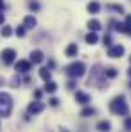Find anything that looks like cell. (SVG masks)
I'll return each mask as SVG.
<instances>
[{
  "instance_id": "1",
  "label": "cell",
  "mask_w": 131,
  "mask_h": 132,
  "mask_svg": "<svg viewBox=\"0 0 131 132\" xmlns=\"http://www.w3.org/2000/svg\"><path fill=\"white\" fill-rule=\"evenodd\" d=\"M109 111L113 112V114H117V116H126L128 114V104H126V100H124V96L122 95H119V96H115L111 102H109Z\"/></svg>"
},
{
  "instance_id": "2",
  "label": "cell",
  "mask_w": 131,
  "mask_h": 132,
  "mask_svg": "<svg viewBox=\"0 0 131 132\" xmlns=\"http://www.w3.org/2000/svg\"><path fill=\"white\" fill-rule=\"evenodd\" d=\"M85 70H86V66H85L83 61H75V63H72V64H68L65 68V73L68 77H72V79H77V77L85 75Z\"/></svg>"
},
{
  "instance_id": "3",
  "label": "cell",
  "mask_w": 131,
  "mask_h": 132,
  "mask_svg": "<svg viewBox=\"0 0 131 132\" xmlns=\"http://www.w3.org/2000/svg\"><path fill=\"white\" fill-rule=\"evenodd\" d=\"M11 111H13V98H11V95L0 91V116L5 118V116L11 114Z\"/></svg>"
},
{
  "instance_id": "4",
  "label": "cell",
  "mask_w": 131,
  "mask_h": 132,
  "mask_svg": "<svg viewBox=\"0 0 131 132\" xmlns=\"http://www.w3.org/2000/svg\"><path fill=\"white\" fill-rule=\"evenodd\" d=\"M15 57H16V52L13 50V48H5V50H2V61H4V64L9 66L15 63Z\"/></svg>"
},
{
  "instance_id": "5",
  "label": "cell",
  "mask_w": 131,
  "mask_h": 132,
  "mask_svg": "<svg viewBox=\"0 0 131 132\" xmlns=\"http://www.w3.org/2000/svg\"><path fill=\"white\" fill-rule=\"evenodd\" d=\"M108 55L109 57H122L124 55V46L122 45H115V46H109L108 48Z\"/></svg>"
},
{
  "instance_id": "6",
  "label": "cell",
  "mask_w": 131,
  "mask_h": 132,
  "mask_svg": "<svg viewBox=\"0 0 131 132\" xmlns=\"http://www.w3.org/2000/svg\"><path fill=\"white\" fill-rule=\"evenodd\" d=\"M45 109V105L40 102V100H36V102H31L29 104V107H27V111H29V114H40L42 111Z\"/></svg>"
},
{
  "instance_id": "7",
  "label": "cell",
  "mask_w": 131,
  "mask_h": 132,
  "mask_svg": "<svg viewBox=\"0 0 131 132\" xmlns=\"http://www.w3.org/2000/svg\"><path fill=\"white\" fill-rule=\"evenodd\" d=\"M15 68H16L18 73H29V71H31V63H29V61H18V63L15 64Z\"/></svg>"
},
{
  "instance_id": "8",
  "label": "cell",
  "mask_w": 131,
  "mask_h": 132,
  "mask_svg": "<svg viewBox=\"0 0 131 132\" xmlns=\"http://www.w3.org/2000/svg\"><path fill=\"white\" fill-rule=\"evenodd\" d=\"M75 100H77L79 104H88L92 98H90V95L85 93V91H77V93H75Z\"/></svg>"
},
{
  "instance_id": "9",
  "label": "cell",
  "mask_w": 131,
  "mask_h": 132,
  "mask_svg": "<svg viewBox=\"0 0 131 132\" xmlns=\"http://www.w3.org/2000/svg\"><path fill=\"white\" fill-rule=\"evenodd\" d=\"M31 61L36 63V64L43 63V52H42V50H32V54H31Z\"/></svg>"
},
{
  "instance_id": "10",
  "label": "cell",
  "mask_w": 131,
  "mask_h": 132,
  "mask_svg": "<svg viewBox=\"0 0 131 132\" xmlns=\"http://www.w3.org/2000/svg\"><path fill=\"white\" fill-rule=\"evenodd\" d=\"M22 27H23V29H34V27H36V18L31 16V14L25 16V18H23V25H22Z\"/></svg>"
},
{
  "instance_id": "11",
  "label": "cell",
  "mask_w": 131,
  "mask_h": 132,
  "mask_svg": "<svg viewBox=\"0 0 131 132\" xmlns=\"http://www.w3.org/2000/svg\"><path fill=\"white\" fill-rule=\"evenodd\" d=\"M97 130H101V132H109V130H111V123H109V121H106V120L99 121V123H97Z\"/></svg>"
},
{
  "instance_id": "12",
  "label": "cell",
  "mask_w": 131,
  "mask_h": 132,
  "mask_svg": "<svg viewBox=\"0 0 131 132\" xmlns=\"http://www.w3.org/2000/svg\"><path fill=\"white\" fill-rule=\"evenodd\" d=\"M65 54H66V55H68V57H74V55L77 54V45H75V43H70V45H68V46H66Z\"/></svg>"
},
{
  "instance_id": "13",
  "label": "cell",
  "mask_w": 131,
  "mask_h": 132,
  "mask_svg": "<svg viewBox=\"0 0 131 132\" xmlns=\"http://www.w3.org/2000/svg\"><path fill=\"white\" fill-rule=\"evenodd\" d=\"M88 29H90L92 32H97V30L101 29V22H99V20H95V18H93V20H90V22H88Z\"/></svg>"
},
{
  "instance_id": "14",
  "label": "cell",
  "mask_w": 131,
  "mask_h": 132,
  "mask_svg": "<svg viewBox=\"0 0 131 132\" xmlns=\"http://www.w3.org/2000/svg\"><path fill=\"white\" fill-rule=\"evenodd\" d=\"M85 39H86V43H88V45H95L97 41H99V36H97L95 32H88Z\"/></svg>"
},
{
  "instance_id": "15",
  "label": "cell",
  "mask_w": 131,
  "mask_h": 132,
  "mask_svg": "<svg viewBox=\"0 0 131 132\" xmlns=\"http://www.w3.org/2000/svg\"><path fill=\"white\" fill-rule=\"evenodd\" d=\"M86 9L90 11V13H92V14H97V13H99V9H101V5H99L97 2H90Z\"/></svg>"
},
{
  "instance_id": "16",
  "label": "cell",
  "mask_w": 131,
  "mask_h": 132,
  "mask_svg": "<svg viewBox=\"0 0 131 132\" xmlns=\"http://www.w3.org/2000/svg\"><path fill=\"white\" fill-rule=\"evenodd\" d=\"M40 77L49 82V80H50V70H49V68H42V70H40Z\"/></svg>"
},
{
  "instance_id": "17",
  "label": "cell",
  "mask_w": 131,
  "mask_h": 132,
  "mask_svg": "<svg viewBox=\"0 0 131 132\" xmlns=\"http://www.w3.org/2000/svg\"><path fill=\"white\" fill-rule=\"evenodd\" d=\"M56 89H58V84L52 82V80H49V82L45 84V91H47V93H54Z\"/></svg>"
},
{
  "instance_id": "18",
  "label": "cell",
  "mask_w": 131,
  "mask_h": 132,
  "mask_svg": "<svg viewBox=\"0 0 131 132\" xmlns=\"http://www.w3.org/2000/svg\"><path fill=\"white\" fill-rule=\"evenodd\" d=\"M93 114H95V109H93V107H85V109L81 111V116H85V118L93 116Z\"/></svg>"
},
{
  "instance_id": "19",
  "label": "cell",
  "mask_w": 131,
  "mask_h": 132,
  "mask_svg": "<svg viewBox=\"0 0 131 132\" xmlns=\"http://www.w3.org/2000/svg\"><path fill=\"white\" fill-rule=\"evenodd\" d=\"M104 75L109 77V79H115V77H117V70H115V68H106V70H104Z\"/></svg>"
},
{
  "instance_id": "20",
  "label": "cell",
  "mask_w": 131,
  "mask_h": 132,
  "mask_svg": "<svg viewBox=\"0 0 131 132\" xmlns=\"http://www.w3.org/2000/svg\"><path fill=\"white\" fill-rule=\"evenodd\" d=\"M106 9L117 11V13H124V7H122V5H117V4H109V5H106Z\"/></svg>"
},
{
  "instance_id": "21",
  "label": "cell",
  "mask_w": 131,
  "mask_h": 132,
  "mask_svg": "<svg viewBox=\"0 0 131 132\" xmlns=\"http://www.w3.org/2000/svg\"><path fill=\"white\" fill-rule=\"evenodd\" d=\"M11 34H13V30H11V27H9V25H5V27L2 29V36H4V38H9Z\"/></svg>"
},
{
  "instance_id": "22",
  "label": "cell",
  "mask_w": 131,
  "mask_h": 132,
  "mask_svg": "<svg viewBox=\"0 0 131 132\" xmlns=\"http://www.w3.org/2000/svg\"><path fill=\"white\" fill-rule=\"evenodd\" d=\"M29 9H31V11H38V9H40V4H38V2H31V4H29Z\"/></svg>"
},
{
  "instance_id": "23",
  "label": "cell",
  "mask_w": 131,
  "mask_h": 132,
  "mask_svg": "<svg viewBox=\"0 0 131 132\" xmlns=\"http://www.w3.org/2000/svg\"><path fill=\"white\" fill-rule=\"evenodd\" d=\"M124 129L128 132H131V118H126V121H124Z\"/></svg>"
},
{
  "instance_id": "24",
  "label": "cell",
  "mask_w": 131,
  "mask_h": 132,
  "mask_svg": "<svg viewBox=\"0 0 131 132\" xmlns=\"http://www.w3.org/2000/svg\"><path fill=\"white\" fill-rule=\"evenodd\" d=\"M16 36H18V38H23V36H25V29H23V27H18V29H16Z\"/></svg>"
},
{
  "instance_id": "25",
  "label": "cell",
  "mask_w": 131,
  "mask_h": 132,
  "mask_svg": "<svg viewBox=\"0 0 131 132\" xmlns=\"http://www.w3.org/2000/svg\"><path fill=\"white\" fill-rule=\"evenodd\" d=\"M104 45H106V46H111V36H104Z\"/></svg>"
},
{
  "instance_id": "26",
  "label": "cell",
  "mask_w": 131,
  "mask_h": 132,
  "mask_svg": "<svg viewBox=\"0 0 131 132\" xmlns=\"http://www.w3.org/2000/svg\"><path fill=\"white\" fill-rule=\"evenodd\" d=\"M50 105H52V107L59 105V100H58V98H50Z\"/></svg>"
},
{
  "instance_id": "27",
  "label": "cell",
  "mask_w": 131,
  "mask_h": 132,
  "mask_svg": "<svg viewBox=\"0 0 131 132\" xmlns=\"http://www.w3.org/2000/svg\"><path fill=\"white\" fill-rule=\"evenodd\" d=\"M34 96L40 100V98H42V89H36V91H34Z\"/></svg>"
},
{
  "instance_id": "28",
  "label": "cell",
  "mask_w": 131,
  "mask_h": 132,
  "mask_svg": "<svg viewBox=\"0 0 131 132\" xmlns=\"http://www.w3.org/2000/svg\"><path fill=\"white\" fill-rule=\"evenodd\" d=\"M126 25H128V27H131V14H128V16H126Z\"/></svg>"
},
{
  "instance_id": "29",
  "label": "cell",
  "mask_w": 131,
  "mask_h": 132,
  "mask_svg": "<svg viewBox=\"0 0 131 132\" xmlns=\"http://www.w3.org/2000/svg\"><path fill=\"white\" fill-rule=\"evenodd\" d=\"M75 88V82H74V80H70V82H68V89H74Z\"/></svg>"
},
{
  "instance_id": "30",
  "label": "cell",
  "mask_w": 131,
  "mask_h": 132,
  "mask_svg": "<svg viewBox=\"0 0 131 132\" xmlns=\"http://www.w3.org/2000/svg\"><path fill=\"white\" fill-rule=\"evenodd\" d=\"M4 20H5V14H2V13H0V25L4 23Z\"/></svg>"
},
{
  "instance_id": "31",
  "label": "cell",
  "mask_w": 131,
  "mask_h": 132,
  "mask_svg": "<svg viewBox=\"0 0 131 132\" xmlns=\"http://www.w3.org/2000/svg\"><path fill=\"white\" fill-rule=\"evenodd\" d=\"M4 7H5V2H4V0H0V11H2Z\"/></svg>"
},
{
  "instance_id": "32",
  "label": "cell",
  "mask_w": 131,
  "mask_h": 132,
  "mask_svg": "<svg viewBox=\"0 0 131 132\" xmlns=\"http://www.w3.org/2000/svg\"><path fill=\"white\" fill-rule=\"evenodd\" d=\"M126 34H129V36H131V27H128V32H126Z\"/></svg>"
},
{
  "instance_id": "33",
  "label": "cell",
  "mask_w": 131,
  "mask_h": 132,
  "mask_svg": "<svg viewBox=\"0 0 131 132\" xmlns=\"http://www.w3.org/2000/svg\"><path fill=\"white\" fill-rule=\"evenodd\" d=\"M128 75H129V77H131V68H129V70H128Z\"/></svg>"
},
{
  "instance_id": "34",
  "label": "cell",
  "mask_w": 131,
  "mask_h": 132,
  "mask_svg": "<svg viewBox=\"0 0 131 132\" xmlns=\"http://www.w3.org/2000/svg\"><path fill=\"white\" fill-rule=\"evenodd\" d=\"M128 86H129V88H131V82H129V84H128Z\"/></svg>"
},
{
  "instance_id": "35",
  "label": "cell",
  "mask_w": 131,
  "mask_h": 132,
  "mask_svg": "<svg viewBox=\"0 0 131 132\" xmlns=\"http://www.w3.org/2000/svg\"><path fill=\"white\" fill-rule=\"evenodd\" d=\"M61 132H68V130H61Z\"/></svg>"
},
{
  "instance_id": "36",
  "label": "cell",
  "mask_w": 131,
  "mask_h": 132,
  "mask_svg": "<svg viewBox=\"0 0 131 132\" xmlns=\"http://www.w3.org/2000/svg\"><path fill=\"white\" fill-rule=\"evenodd\" d=\"M129 61H131V57H129Z\"/></svg>"
}]
</instances>
